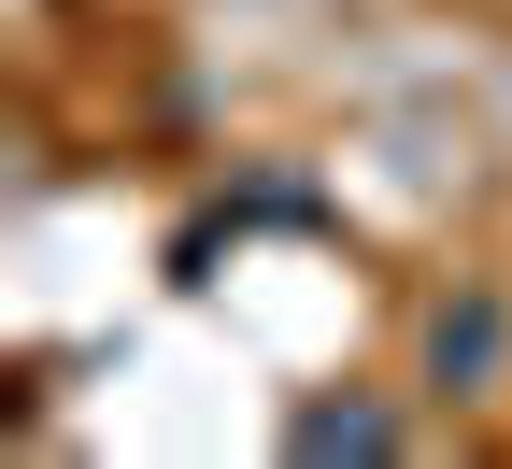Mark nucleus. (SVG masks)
I'll use <instances>...</instances> for the list:
<instances>
[{
  "label": "nucleus",
  "instance_id": "nucleus-1",
  "mask_svg": "<svg viewBox=\"0 0 512 469\" xmlns=\"http://www.w3.org/2000/svg\"><path fill=\"white\" fill-rule=\"evenodd\" d=\"M498 370H512V299H498V285L441 299V313H427V384H441V398H484Z\"/></svg>",
  "mask_w": 512,
  "mask_h": 469
},
{
  "label": "nucleus",
  "instance_id": "nucleus-2",
  "mask_svg": "<svg viewBox=\"0 0 512 469\" xmlns=\"http://www.w3.org/2000/svg\"><path fill=\"white\" fill-rule=\"evenodd\" d=\"M285 455H313V469H328V455H399V413H370V398H299Z\"/></svg>",
  "mask_w": 512,
  "mask_h": 469
}]
</instances>
